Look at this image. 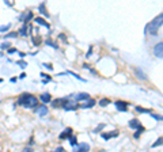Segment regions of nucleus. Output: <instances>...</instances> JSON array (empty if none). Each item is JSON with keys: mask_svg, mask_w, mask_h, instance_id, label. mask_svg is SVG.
<instances>
[{"mask_svg": "<svg viewBox=\"0 0 163 152\" xmlns=\"http://www.w3.org/2000/svg\"><path fill=\"white\" fill-rule=\"evenodd\" d=\"M163 24V12L159 14L158 16H155L152 21L149 22L148 24L146 26L144 31H146V34H149V35H156L158 34V30L160 29V26Z\"/></svg>", "mask_w": 163, "mask_h": 152, "instance_id": "obj_1", "label": "nucleus"}, {"mask_svg": "<svg viewBox=\"0 0 163 152\" xmlns=\"http://www.w3.org/2000/svg\"><path fill=\"white\" fill-rule=\"evenodd\" d=\"M79 106L80 105H78V102L76 100H73V99H67V102H65V105H64V110H67V111H71V110H78L79 109Z\"/></svg>", "mask_w": 163, "mask_h": 152, "instance_id": "obj_2", "label": "nucleus"}, {"mask_svg": "<svg viewBox=\"0 0 163 152\" xmlns=\"http://www.w3.org/2000/svg\"><path fill=\"white\" fill-rule=\"evenodd\" d=\"M154 54L156 57H160V59L163 57V42H159L154 46Z\"/></svg>", "mask_w": 163, "mask_h": 152, "instance_id": "obj_3", "label": "nucleus"}, {"mask_svg": "<svg viewBox=\"0 0 163 152\" xmlns=\"http://www.w3.org/2000/svg\"><path fill=\"white\" fill-rule=\"evenodd\" d=\"M37 105H38V98L34 97V95H31V97L27 99V102L24 103V107H37Z\"/></svg>", "mask_w": 163, "mask_h": 152, "instance_id": "obj_4", "label": "nucleus"}, {"mask_svg": "<svg viewBox=\"0 0 163 152\" xmlns=\"http://www.w3.org/2000/svg\"><path fill=\"white\" fill-rule=\"evenodd\" d=\"M72 98H75L73 100H88L91 99V97L88 95L87 92H79V94H75V95H72Z\"/></svg>", "mask_w": 163, "mask_h": 152, "instance_id": "obj_5", "label": "nucleus"}, {"mask_svg": "<svg viewBox=\"0 0 163 152\" xmlns=\"http://www.w3.org/2000/svg\"><path fill=\"white\" fill-rule=\"evenodd\" d=\"M114 105L118 111H126V109H128V103L125 100H116Z\"/></svg>", "mask_w": 163, "mask_h": 152, "instance_id": "obj_6", "label": "nucleus"}, {"mask_svg": "<svg viewBox=\"0 0 163 152\" xmlns=\"http://www.w3.org/2000/svg\"><path fill=\"white\" fill-rule=\"evenodd\" d=\"M31 97V94L29 92H23L19 95V98H18V105H22V106H24V103L27 102V99Z\"/></svg>", "mask_w": 163, "mask_h": 152, "instance_id": "obj_7", "label": "nucleus"}, {"mask_svg": "<svg viewBox=\"0 0 163 152\" xmlns=\"http://www.w3.org/2000/svg\"><path fill=\"white\" fill-rule=\"evenodd\" d=\"M72 128H65L64 132H62L61 135H60V140H65V138H70L72 136Z\"/></svg>", "mask_w": 163, "mask_h": 152, "instance_id": "obj_8", "label": "nucleus"}, {"mask_svg": "<svg viewBox=\"0 0 163 152\" xmlns=\"http://www.w3.org/2000/svg\"><path fill=\"white\" fill-rule=\"evenodd\" d=\"M88 151H90V145L87 143H82L78 148L73 149V152H88Z\"/></svg>", "mask_w": 163, "mask_h": 152, "instance_id": "obj_9", "label": "nucleus"}, {"mask_svg": "<svg viewBox=\"0 0 163 152\" xmlns=\"http://www.w3.org/2000/svg\"><path fill=\"white\" fill-rule=\"evenodd\" d=\"M39 99H41L44 103L52 102V97H50V94H49V92H42L41 95H39Z\"/></svg>", "mask_w": 163, "mask_h": 152, "instance_id": "obj_10", "label": "nucleus"}, {"mask_svg": "<svg viewBox=\"0 0 163 152\" xmlns=\"http://www.w3.org/2000/svg\"><path fill=\"white\" fill-rule=\"evenodd\" d=\"M35 111H37V114H39V115H46V114L49 113L48 107H46L45 105H42V106H38Z\"/></svg>", "mask_w": 163, "mask_h": 152, "instance_id": "obj_11", "label": "nucleus"}, {"mask_svg": "<svg viewBox=\"0 0 163 152\" xmlns=\"http://www.w3.org/2000/svg\"><path fill=\"white\" fill-rule=\"evenodd\" d=\"M129 126L132 129H139L141 125H140V121L137 120V118H132L131 121H129Z\"/></svg>", "mask_w": 163, "mask_h": 152, "instance_id": "obj_12", "label": "nucleus"}, {"mask_svg": "<svg viewBox=\"0 0 163 152\" xmlns=\"http://www.w3.org/2000/svg\"><path fill=\"white\" fill-rule=\"evenodd\" d=\"M65 102H67V98H61V99L53 100V102H52V106H53V107H57V106H61V107H64Z\"/></svg>", "mask_w": 163, "mask_h": 152, "instance_id": "obj_13", "label": "nucleus"}, {"mask_svg": "<svg viewBox=\"0 0 163 152\" xmlns=\"http://www.w3.org/2000/svg\"><path fill=\"white\" fill-rule=\"evenodd\" d=\"M117 136H118L117 130H113V132H110V133H102V137H103L105 140H109V138H111V137H117Z\"/></svg>", "mask_w": 163, "mask_h": 152, "instance_id": "obj_14", "label": "nucleus"}, {"mask_svg": "<svg viewBox=\"0 0 163 152\" xmlns=\"http://www.w3.org/2000/svg\"><path fill=\"white\" fill-rule=\"evenodd\" d=\"M135 73H136V76H137L140 80H146V79H147V75L143 72L140 68H136V69H135Z\"/></svg>", "mask_w": 163, "mask_h": 152, "instance_id": "obj_15", "label": "nucleus"}, {"mask_svg": "<svg viewBox=\"0 0 163 152\" xmlns=\"http://www.w3.org/2000/svg\"><path fill=\"white\" fill-rule=\"evenodd\" d=\"M94 105H95V100H94V99H88L86 103H82L79 107H80V109H88V107H93Z\"/></svg>", "mask_w": 163, "mask_h": 152, "instance_id": "obj_16", "label": "nucleus"}, {"mask_svg": "<svg viewBox=\"0 0 163 152\" xmlns=\"http://www.w3.org/2000/svg\"><path fill=\"white\" fill-rule=\"evenodd\" d=\"M35 22H37V23L38 24H42V26H45V27H50V24L48 23V22L45 21V19H44V18H35Z\"/></svg>", "mask_w": 163, "mask_h": 152, "instance_id": "obj_17", "label": "nucleus"}, {"mask_svg": "<svg viewBox=\"0 0 163 152\" xmlns=\"http://www.w3.org/2000/svg\"><path fill=\"white\" fill-rule=\"evenodd\" d=\"M19 34H22V35H27V23H24L23 26L21 27V30H19Z\"/></svg>", "mask_w": 163, "mask_h": 152, "instance_id": "obj_18", "label": "nucleus"}, {"mask_svg": "<svg viewBox=\"0 0 163 152\" xmlns=\"http://www.w3.org/2000/svg\"><path fill=\"white\" fill-rule=\"evenodd\" d=\"M68 140H70V144H71V145H73V147H75V145L78 144V138H76V136H73V135H72L70 138H68Z\"/></svg>", "mask_w": 163, "mask_h": 152, "instance_id": "obj_19", "label": "nucleus"}, {"mask_svg": "<svg viewBox=\"0 0 163 152\" xmlns=\"http://www.w3.org/2000/svg\"><path fill=\"white\" fill-rule=\"evenodd\" d=\"M144 130H146V129H144V126H143V125H141V126H140V128L137 129V132H136V133H135V138H139V136L141 135V133H143V132H144Z\"/></svg>", "mask_w": 163, "mask_h": 152, "instance_id": "obj_20", "label": "nucleus"}, {"mask_svg": "<svg viewBox=\"0 0 163 152\" xmlns=\"http://www.w3.org/2000/svg\"><path fill=\"white\" fill-rule=\"evenodd\" d=\"M136 110L139 111V113H151L149 109H144V107H140V106H136Z\"/></svg>", "mask_w": 163, "mask_h": 152, "instance_id": "obj_21", "label": "nucleus"}, {"mask_svg": "<svg viewBox=\"0 0 163 152\" xmlns=\"http://www.w3.org/2000/svg\"><path fill=\"white\" fill-rule=\"evenodd\" d=\"M16 37H18V33H15V31H11V33L4 35V38H16Z\"/></svg>", "mask_w": 163, "mask_h": 152, "instance_id": "obj_22", "label": "nucleus"}, {"mask_svg": "<svg viewBox=\"0 0 163 152\" xmlns=\"http://www.w3.org/2000/svg\"><path fill=\"white\" fill-rule=\"evenodd\" d=\"M39 11H41V12H42V14H44V15H45V16H48V12H46V11H45V3H41V4H39Z\"/></svg>", "mask_w": 163, "mask_h": 152, "instance_id": "obj_23", "label": "nucleus"}, {"mask_svg": "<svg viewBox=\"0 0 163 152\" xmlns=\"http://www.w3.org/2000/svg\"><path fill=\"white\" fill-rule=\"evenodd\" d=\"M162 144H163V137H159V138H158V140H156V141L152 144V147L155 148V147H158V145H162Z\"/></svg>", "mask_w": 163, "mask_h": 152, "instance_id": "obj_24", "label": "nucleus"}, {"mask_svg": "<svg viewBox=\"0 0 163 152\" xmlns=\"http://www.w3.org/2000/svg\"><path fill=\"white\" fill-rule=\"evenodd\" d=\"M109 103H110V100H109V99H106V98H103V99H101V100H99V105H101V106H108Z\"/></svg>", "mask_w": 163, "mask_h": 152, "instance_id": "obj_25", "label": "nucleus"}, {"mask_svg": "<svg viewBox=\"0 0 163 152\" xmlns=\"http://www.w3.org/2000/svg\"><path fill=\"white\" fill-rule=\"evenodd\" d=\"M31 18H33V12H29V14L24 16V23H29V21H30Z\"/></svg>", "mask_w": 163, "mask_h": 152, "instance_id": "obj_26", "label": "nucleus"}, {"mask_svg": "<svg viewBox=\"0 0 163 152\" xmlns=\"http://www.w3.org/2000/svg\"><path fill=\"white\" fill-rule=\"evenodd\" d=\"M67 73H70V75H72L73 77H76L78 80H83V79H82V77H80L79 75H76V73H75V72H71V71H68V72H67ZM83 82H84V80H83Z\"/></svg>", "mask_w": 163, "mask_h": 152, "instance_id": "obj_27", "label": "nucleus"}, {"mask_svg": "<svg viewBox=\"0 0 163 152\" xmlns=\"http://www.w3.org/2000/svg\"><path fill=\"white\" fill-rule=\"evenodd\" d=\"M18 65H21V68H26V67H27V62H24V61H18Z\"/></svg>", "mask_w": 163, "mask_h": 152, "instance_id": "obj_28", "label": "nucleus"}, {"mask_svg": "<svg viewBox=\"0 0 163 152\" xmlns=\"http://www.w3.org/2000/svg\"><path fill=\"white\" fill-rule=\"evenodd\" d=\"M11 27V24H7V26H0V31H6Z\"/></svg>", "mask_w": 163, "mask_h": 152, "instance_id": "obj_29", "label": "nucleus"}, {"mask_svg": "<svg viewBox=\"0 0 163 152\" xmlns=\"http://www.w3.org/2000/svg\"><path fill=\"white\" fill-rule=\"evenodd\" d=\"M41 76H42V77H45V82H48V80L50 82V80H52V77H50L49 75H45V73H41Z\"/></svg>", "mask_w": 163, "mask_h": 152, "instance_id": "obj_30", "label": "nucleus"}, {"mask_svg": "<svg viewBox=\"0 0 163 152\" xmlns=\"http://www.w3.org/2000/svg\"><path fill=\"white\" fill-rule=\"evenodd\" d=\"M10 45L11 44H8V42H4L3 45H1V49H10Z\"/></svg>", "mask_w": 163, "mask_h": 152, "instance_id": "obj_31", "label": "nucleus"}, {"mask_svg": "<svg viewBox=\"0 0 163 152\" xmlns=\"http://www.w3.org/2000/svg\"><path fill=\"white\" fill-rule=\"evenodd\" d=\"M152 114V113H151ZM152 117L156 118V120H163V115H158V114H152Z\"/></svg>", "mask_w": 163, "mask_h": 152, "instance_id": "obj_32", "label": "nucleus"}, {"mask_svg": "<svg viewBox=\"0 0 163 152\" xmlns=\"http://www.w3.org/2000/svg\"><path fill=\"white\" fill-rule=\"evenodd\" d=\"M44 67H45L46 69H49V71H52V69H53L52 64H44Z\"/></svg>", "mask_w": 163, "mask_h": 152, "instance_id": "obj_33", "label": "nucleus"}, {"mask_svg": "<svg viewBox=\"0 0 163 152\" xmlns=\"http://www.w3.org/2000/svg\"><path fill=\"white\" fill-rule=\"evenodd\" d=\"M18 52V49H15V48H10L8 49V53H16Z\"/></svg>", "mask_w": 163, "mask_h": 152, "instance_id": "obj_34", "label": "nucleus"}, {"mask_svg": "<svg viewBox=\"0 0 163 152\" xmlns=\"http://www.w3.org/2000/svg\"><path fill=\"white\" fill-rule=\"evenodd\" d=\"M103 126H105V125H103V124H101V125H99V126H98L97 129H95V132H99V130H101L102 128H103Z\"/></svg>", "mask_w": 163, "mask_h": 152, "instance_id": "obj_35", "label": "nucleus"}, {"mask_svg": "<svg viewBox=\"0 0 163 152\" xmlns=\"http://www.w3.org/2000/svg\"><path fill=\"white\" fill-rule=\"evenodd\" d=\"M56 152H65V151H64V148H62V147H60V148L56 149Z\"/></svg>", "mask_w": 163, "mask_h": 152, "instance_id": "obj_36", "label": "nucleus"}, {"mask_svg": "<svg viewBox=\"0 0 163 152\" xmlns=\"http://www.w3.org/2000/svg\"><path fill=\"white\" fill-rule=\"evenodd\" d=\"M23 152H31V149L30 148H26V149H23Z\"/></svg>", "mask_w": 163, "mask_h": 152, "instance_id": "obj_37", "label": "nucleus"}]
</instances>
